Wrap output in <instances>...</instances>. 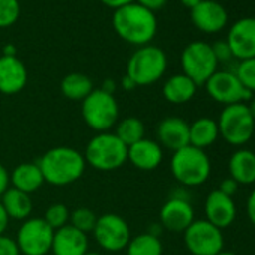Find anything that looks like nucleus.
Returning <instances> with one entry per match:
<instances>
[{"label":"nucleus","mask_w":255,"mask_h":255,"mask_svg":"<svg viewBox=\"0 0 255 255\" xmlns=\"http://www.w3.org/2000/svg\"><path fill=\"white\" fill-rule=\"evenodd\" d=\"M113 27L117 36L125 42L135 47H144L156 36L158 20L155 12L134 2L114 11Z\"/></svg>","instance_id":"nucleus-1"},{"label":"nucleus","mask_w":255,"mask_h":255,"mask_svg":"<svg viewBox=\"0 0 255 255\" xmlns=\"http://www.w3.org/2000/svg\"><path fill=\"white\" fill-rule=\"evenodd\" d=\"M44 174L45 183L68 186L75 183L86 170L84 156L68 146H57L45 152L36 162Z\"/></svg>","instance_id":"nucleus-2"},{"label":"nucleus","mask_w":255,"mask_h":255,"mask_svg":"<svg viewBox=\"0 0 255 255\" xmlns=\"http://www.w3.org/2000/svg\"><path fill=\"white\" fill-rule=\"evenodd\" d=\"M83 156L98 171H114L128 161V146L116 134L101 132L87 143Z\"/></svg>","instance_id":"nucleus-3"},{"label":"nucleus","mask_w":255,"mask_h":255,"mask_svg":"<svg viewBox=\"0 0 255 255\" xmlns=\"http://www.w3.org/2000/svg\"><path fill=\"white\" fill-rule=\"evenodd\" d=\"M170 168L173 177L182 186L195 188L207 182L212 171V164L204 150L186 146L173 153Z\"/></svg>","instance_id":"nucleus-4"},{"label":"nucleus","mask_w":255,"mask_h":255,"mask_svg":"<svg viewBox=\"0 0 255 255\" xmlns=\"http://www.w3.org/2000/svg\"><path fill=\"white\" fill-rule=\"evenodd\" d=\"M167 54L155 45L138 47L129 57L126 66V75L137 86H150L162 78L167 71Z\"/></svg>","instance_id":"nucleus-5"},{"label":"nucleus","mask_w":255,"mask_h":255,"mask_svg":"<svg viewBox=\"0 0 255 255\" xmlns=\"http://www.w3.org/2000/svg\"><path fill=\"white\" fill-rule=\"evenodd\" d=\"M81 116L90 129L108 132L119 122V104L114 95L101 89H93L89 96L81 101Z\"/></svg>","instance_id":"nucleus-6"},{"label":"nucleus","mask_w":255,"mask_h":255,"mask_svg":"<svg viewBox=\"0 0 255 255\" xmlns=\"http://www.w3.org/2000/svg\"><path fill=\"white\" fill-rule=\"evenodd\" d=\"M219 135L231 146L246 144L255 131V120L246 104L227 105L218 119Z\"/></svg>","instance_id":"nucleus-7"},{"label":"nucleus","mask_w":255,"mask_h":255,"mask_svg":"<svg viewBox=\"0 0 255 255\" xmlns=\"http://www.w3.org/2000/svg\"><path fill=\"white\" fill-rule=\"evenodd\" d=\"M183 74L189 77L197 86L204 84L216 71L218 60L212 51V45L203 41H194L185 47L180 56Z\"/></svg>","instance_id":"nucleus-8"},{"label":"nucleus","mask_w":255,"mask_h":255,"mask_svg":"<svg viewBox=\"0 0 255 255\" xmlns=\"http://www.w3.org/2000/svg\"><path fill=\"white\" fill-rule=\"evenodd\" d=\"M183 239L192 255H216L224 251L222 230L206 219H195L183 231Z\"/></svg>","instance_id":"nucleus-9"},{"label":"nucleus","mask_w":255,"mask_h":255,"mask_svg":"<svg viewBox=\"0 0 255 255\" xmlns=\"http://www.w3.org/2000/svg\"><path fill=\"white\" fill-rule=\"evenodd\" d=\"M92 233L98 245L108 252H119L126 249L131 240L129 225L120 215L116 213H104L98 216Z\"/></svg>","instance_id":"nucleus-10"},{"label":"nucleus","mask_w":255,"mask_h":255,"mask_svg":"<svg viewBox=\"0 0 255 255\" xmlns=\"http://www.w3.org/2000/svg\"><path fill=\"white\" fill-rule=\"evenodd\" d=\"M54 230L44 218H29L17 234V245L24 255H47L51 251Z\"/></svg>","instance_id":"nucleus-11"},{"label":"nucleus","mask_w":255,"mask_h":255,"mask_svg":"<svg viewBox=\"0 0 255 255\" xmlns=\"http://www.w3.org/2000/svg\"><path fill=\"white\" fill-rule=\"evenodd\" d=\"M206 90L209 93V96L219 102L227 105H233V104H245V101H249L252 98V93L249 90H246L242 83L239 81V78L236 77V74L233 71H216L206 83Z\"/></svg>","instance_id":"nucleus-12"},{"label":"nucleus","mask_w":255,"mask_h":255,"mask_svg":"<svg viewBox=\"0 0 255 255\" xmlns=\"http://www.w3.org/2000/svg\"><path fill=\"white\" fill-rule=\"evenodd\" d=\"M227 44L233 53V59L246 60L255 57V18L245 17L237 20L228 30Z\"/></svg>","instance_id":"nucleus-13"},{"label":"nucleus","mask_w":255,"mask_h":255,"mask_svg":"<svg viewBox=\"0 0 255 255\" xmlns=\"http://www.w3.org/2000/svg\"><path fill=\"white\" fill-rule=\"evenodd\" d=\"M191 20L194 26L204 33H218L228 23L225 8L215 0H201L191 9Z\"/></svg>","instance_id":"nucleus-14"},{"label":"nucleus","mask_w":255,"mask_h":255,"mask_svg":"<svg viewBox=\"0 0 255 255\" xmlns=\"http://www.w3.org/2000/svg\"><path fill=\"white\" fill-rule=\"evenodd\" d=\"M159 219L162 228L171 233H183L195 221L194 207L188 200L170 197L161 209Z\"/></svg>","instance_id":"nucleus-15"},{"label":"nucleus","mask_w":255,"mask_h":255,"mask_svg":"<svg viewBox=\"0 0 255 255\" xmlns=\"http://www.w3.org/2000/svg\"><path fill=\"white\" fill-rule=\"evenodd\" d=\"M156 137L161 147L177 152L189 146V123L182 117H165L156 128Z\"/></svg>","instance_id":"nucleus-16"},{"label":"nucleus","mask_w":255,"mask_h":255,"mask_svg":"<svg viewBox=\"0 0 255 255\" xmlns=\"http://www.w3.org/2000/svg\"><path fill=\"white\" fill-rule=\"evenodd\" d=\"M236 204L233 197L222 194L219 189L212 191L204 201V215L206 221L224 230L230 227L236 219Z\"/></svg>","instance_id":"nucleus-17"},{"label":"nucleus","mask_w":255,"mask_h":255,"mask_svg":"<svg viewBox=\"0 0 255 255\" xmlns=\"http://www.w3.org/2000/svg\"><path fill=\"white\" fill-rule=\"evenodd\" d=\"M27 84V68L17 56H0V92L15 95Z\"/></svg>","instance_id":"nucleus-18"},{"label":"nucleus","mask_w":255,"mask_h":255,"mask_svg":"<svg viewBox=\"0 0 255 255\" xmlns=\"http://www.w3.org/2000/svg\"><path fill=\"white\" fill-rule=\"evenodd\" d=\"M89 249L87 234L77 230L71 224L54 230L51 252L54 255H84Z\"/></svg>","instance_id":"nucleus-19"},{"label":"nucleus","mask_w":255,"mask_h":255,"mask_svg":"<svg viewBox=\"0 0 255 255\" xmlns=\"http://www.w3.org/2000/svg\"><path fill=\"white\" fill-rule=\"evenodd\" d=\"M164 159V150L158 141L143 138L128 147V161L141 171L156 170Z\"/></svg>","instance_id":"nucleus-20"},{"label":"nucleus","mask_w":255,"mask_h":255,"mask_svg":"<svg viewBox=\"0 0 255 255\" xmlns=\"http://www.w3.org/2000/svg\"><path fill=\"white\" fill-rule=\"evenodd\" d=\"M228 173L237 185L255 183V153L249 149L236 150L228 159Z\"/></svg>","instance_id":"nucleus-21"},{"label":"nucleus","mask_w":255,"mask_h":255,"mask_svg":"<svg viewBox=\"0 0 255 255\" xmlns=\"http://www.w3.org/2000/svg\"><path fill=\"white\" fill-rule=\"evenodd\" d=\"M9 176H11L12 188L18 189L21 192H26L29 195L32 192L41 189L42 185L45 183L44 174L36 162L20 164L14 168V171Z\"/></svg>","instance_id":"nucleus-22"},{"label":"nucleus","mask_w":255,"mask_h":255,"mask_svg":"<svg viewBox=\"0 0 255 255\" xmlns=\"http://www.w3.org/2000/svg\"><path fill=\"white\" fill-rule=\"evenodd\" d=\"M197 84L189 78L186 77L183 72L182 74H176V75H171L165 83H164V87H162V95L164 98L171 102V104H186L189 102L195 93H197Z\"/></svg>","instance_id":"nucleus-23"},{"label":"nucleus","mask_w":255,"mask_h":255,"mask_svg":"<svg viewBox=\"0 0 255 255\" xmlns=\"http://www.w3.org/2000/svg\"><path fill=\"white\" fill-rule=\"evenodd\" d=\"M219 137L218 122L210 117H200L189 125V146L197 149L210 147Z\"/></svg>","instance_id":"nucleus-24"},{"label":"nucleus","mask_w":255,"mask_h":255,"mask_svg":"<svg viewBox=\"0 0 255 255\" xmlns=\"http://www.w3.org/2000/svg\"><path fill=\"white\" fill-rule=\"evenodd\" d=\"M2 204H3L9 219H17V221L29 219L32 210H33V203H32L30 195L26 192H21L15 188H9L2 195Z\"/></svg>","instance_id":"nucleus-25"},{"label":"nucleus","mask_w":255,"mask_h":255,"mask_svg":"<svg viewBox=\"0 0 255 255\" xmlns=\"http://www.w3.org/2000/svg\"><path fill=\"white\" fill-rule=\"evenodd\" d=\"M60 90L71 101H83L93 90V83L81 72H71L62 80Z\"/></svg>","instance_id":"nucleus-26"},{"label":"nucleus","mask_w":255,"mask_h":255,"mask_svg":"<svg viewBox=\"0 0 255 255\" xmlns=\"http://www.w3.org/2000/svg\"><path fill=\"white\" fill-rule=\"evenodd\" d=\"M164 246L159 237L143 233L135 237H131L126 246V255H162Z\"/></svg>","instance_id":"nucleus-27"},{"label":"nucleus","mask_w":255,"mask_h":255,"mask_svg":"<svg viewBox=\"0 0 255 255\" xmlns=\"http://www.w3.org/2000/svg\"><path fill=\"white\" fill-rule=\"evenodd\" d=\"M144 123L138 117H125L117 122L116 135L129 147L144 138Z\"/></svg>","instance_id":"nucleus-28"},{"label":"nucleus","mask_w":255,"mask_h":255,"mask_svg":"<svg viewBox=\"0 0 255 255\" xmlns=\"http://www.w3.org/2000/svg\"><path fill=\"white\" fill-rule=\"evenodd\" d=\"M69 221H71L72 227H75L77 230L87 234V233L93 231L96 221H98V216L93 210H90L87 207H78L74 212H71Z\"/></svg>","instance_id":"nucleus-29"},{"label":"nucleus","mask_w":255,"mask_h":255,"mask_svg":"<svg viewBox=\"0 0 255 255\" xmlns=\"http://www.w3.org/2000/svg\"><path fill=\"white\" fill-rule=\"evenodd\" d=\"M233 72L246 90H249L251 93L255 92V57L240 60L233 69Z\"/></svg>","instance_id":"nucleus-30"},{"label":"nucleus","mask_w":255,"mask_h":255,"mask_svg":"<svg viewBox=\"0 0 255 255\" xmlns=\"http://www.w3.org/2000/svg\"><path fill=\"white\" fill-rule=\"evenodd\" d=\"M69 216H71V212H69V209L66 207V204H63V203H54V204H51V206L45 210L44 221H45L53 230H59V228L68 225Z\"/></svg>","instance_id":"nucleus-31"},{"label":"nucleus","mask_w":255,"mask_h":255,"mask_svg":"<svg viewBox=\"0 0 255 255\" xmlns=\"http://www.w3.org/2000/svg\"><path fill=\"white\" fill-rule=\"evenodd\" d=\"M20 12L18 0H0V29L14 26L20 18Z\"/></svg>","instance_id":"nucleus-32"},{"label":"nucleus","mask_w":255,"mask_h":255,"mask_svg":"<svg viewBox=\"0 0 255 255\" xmlns=\"http://www.w3.org/2000/svg\"><path fill=\"white\" fill-rule=\"evenodd\" d=\"M212 51H213L218 63H228L230 60H233V53H231L227 41H216L215 44H212Z\"/></svg>","instance_id":"nucleus-33"},{"label":"nucleus","mask_w":255,"mask_h":255,"mask_svg":"<svg viewBox=\"0 0 255 255\" xmlns=\"http://www.w3.org/2000/svg\"><path fill=\"white\" fill-rule=\"evenodd\" d=\"M0 255H21L17 240L6 234H0Z\"/></svg>","instance_id":"nucleus-34"},{"label":"nucleus","mask_w":255,"mask_h":255,"mask_svg":"<svg viewBox=\"0 0 255 255\" xmlns=\"http://www.w3.org/2000/svg\"><path fill=\"white\" fill-rule=\"evenodd\" d=\"M218 189H219L222 194H225V195H228V197H233V195L237 192L239 185H237L231 177H227V179H224V180L221 182V185H219Z\"/></svg>","instance_id":"nucleus-35"},{"label":"nucleus","mask_w":255,"mask_h":255,"mask_svg":"<svg viewBox=\"0 0 255 255\" xmlns=\"http://www.w3.org/2000/svg\"><path fill=\"white\" fill-rule=\"evenodd\" d=\"M137 3L141 5L143 8L152 11V12H156L159 9H162L167 3V0H137Z\"/></svg>","instance_id":"nucleus-36"},{"label":"nucleus","mask_w":255,"mask_h":255,"mask_svg":"<svg viewBox=\"0 0 255 255\" xmlns=\"http://www.w3.org/2000/svg\"><path fill=\"white\" fill-rule=\"evenodd\" d=\"M9 183H11L9 171L6 170V167H3L2 164H0V197L9 189Z\"/></svg>","instance_id":"nucleus-37"},{"label":"nucleus","mask_w":255,"mask_h":255,"mask_svg":"<svg viewBox=\"0 0 255 255\" xmlns=\"http://www.w3.org/2000/svg\"><path fill=\"white\" fill-rule=\"evenodd\" d=\"M246 213H248L249 221L255 225V189L249 194L246 200Z\"/></svg>","instance_id":"nucleus-38"},{"label":"nucleus","mask_w":255,"mask_h":255,"mask_svg":"<svg viewBox=\"0 0 255 255\" xmlns=\"http://www.w3.org/2000/svg\"><path fill=\"white\" fill-rule=\"evenodd\" d=\"M101 2L105 6H108V8L116 11V9L122 8V6H126V5H131V3L137 2V0H101Z\"/></svg>","instance_id":"nucleus-39"},{"label":"nucleus","mask_w":255,"mask_h":255,"mask_svg":"<svg viewBox=\"0 0 255 255\" xmlns=\"http://www.w3.org/2000/svg\"><path fill=\"white\" fill-rule=\"evenodd\" d=\"M9 225V216L2 204V201H0V234H5L6 228Z\"/></svg>","instance_id":"nucleus-40"},{"label":"nucleus","mask_w":255,"mask_h":255,"mask_svg":"<svg viewBox=\"0 0 255 255\" xmlns=\"http://www.w3.org/2000/svg\"><path fill=\"white\" fill-rule=\"evenodd\" d=\"M101 90H104L105 93L114 95V92H116V81L111 80V78L104 80V83H102V86H101Z\"/></svg>","instance_id":"nucleus-41"},{"label":"nucleus","mask_w":255,"mask_h":255,"mask_svg":"<svg viewBox=\"0 0 255 255\" xmlns=\"http://www.w3.org/2000/svg\"><path fill=\"white\" fill-rule=\"evenodd\" d=\"M122 87H123L125 90L129 92V90H134V89L137 87V84H135L129 77H128V75H125V77L122 78Z\"/></svg>","instance_id":"nucleus-42"},{"label":"nucleus","mask_w":255,"mask_h":255,"mask_svg":"<svg viewBox=\"0 0 255 255\" xmlns=\"http://www.w3.org/2000/svg\"><path fill=\"white\" fill-rule=\"evenodd\" d=\"M170 197H173V198H180V200H188V201H189V198H191V197H189V192H188L186 189H180V188H179V189H174L173 194H171Z\"/></svg>","instance_id":"nucleus-43"},{"label":"nucleus","mask_w":255,"mask_h":255,"mask_svg":"<svg viewBox=\"0 0 255 255\" xmlns=\"http://www.w3.org/2000/svg\"><path fill=\"white\" fill-rule=\"evenodd\" d=\"M182 2V5L183 6H186V8H189V9H192V8H195L201 0H180Z\"/></svg>","instance_id":"nucleus-44"},{"label":"nucleus","mask_w":255,"mask_h":255,"mask_svg":"<svg viewBox=\"0 0 255 255\" xmlns=\"http://www.w3.org/2000/svg\"><path fill=\"white\" fill-rule=\"evenodd\" d=\"M3 56H17V50L14 45H6L3 48Z\"/></svg>","instance_id":"nucleus-45"},{"label":"nucleus","mask_w":255,"mask_h":255,"mask_svg":"<svg viewBox=\"0 0 255 255\" xmlns=\"http://www.w3.org/2000/svg\"><path fill=\"white\" fill-rule=\"evenodd\" d=\"M248 108H249L251 116H252V117H254V120H255V98H251V102H249Z\"/></svg>","instance_id":"nucleus-46"},{"label":"nucleus","mask_w":255,"mask_h":255,"mask_svg":"<svg viewBox=\"0 0 255 255\" xmlns=\"http://www.w3.org/2000/svg\"><path fill=\"white\" fill-rule=\"evenodd\" d=\"M216 255H237V254H234V252H231V251H221V252L216 254Z\"/></svg>","instance_id":"nucleus-47"},{"label":"nucleus","mask_w":255,"mask_h":255,"mask_svg":"<svg viewBox=\"0 0 255 255\" xmlns=\"http://www.w3.org/2000/svg\"><path fill=\"white\" fill-rule=\"evenodd\" d=\"M84 255H102V254H98V252H86Z\"/></svg>","instance_id":"nucleus-48"}]
</instances>
